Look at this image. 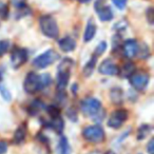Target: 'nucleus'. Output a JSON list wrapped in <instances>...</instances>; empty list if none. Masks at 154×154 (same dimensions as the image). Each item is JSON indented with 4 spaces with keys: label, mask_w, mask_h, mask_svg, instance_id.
I'll return each mask as SVG.
<instances>
[{
    "label": "nucleus",
    "mask_w": 154,
    "mask_h": 154,
    "mask_svg": "<svg viewBox=\"0 0 154 154\" xmlns=\"http://www.w3.org/2000/svg\"><path fill=\"white\" fill-rule=\"evenodd\" d=\"M82 111L85 115L91 117L96 122H100L106 115L101 103L94 97H87L82 101Z\"/></svg>",
    "instance_id": "obj_1"
},
{
    "label": "nucleus",
    "mask_w": 154,
    "mask_h": 154,
    "mask_svg": "<svg viewBox=\"0 0 154 154\" xmlns=\"http://www.w3.org/2000/svg\"><path fill=\"white\" fill-rule=\"evenodd\" d=\"M73 66V60L70 58H64L60 62L58 66V73H57V91L59 94H63L64 90L66 89V86L69 84L70 79L71 69Z\"/></svg>",
    "instance_id": "obj_2"
},
{
    "label": "nucleus",
    "mask_w": 154,
    "mask_h": 154,
    "mask_svg": "<svg viewBox=\"0 0 154 154\" xmlns=\"http://www.w3.org/2000/svg\"><path fill=\"white\" fill-rule=\"evenodd\" d=\"M39 24H40L41 32L43 33V35L49 38L55 39L59 35V29H58L57 22L54 19L52 16L50 15H45L40 18L39 20Z\"/></svg>",
    "instance_id": "obj_3"
},
{
    "label": "nucleus",
    "mask_w": 154,
    "mask_h": 154,
    "mask_svg": "<svg viewBox=\"0 0 154 154\" xmlns=\"http://www.w3.org/2000/svg\"><path fill=\"white\" fill-rule=\"evenodd\" d=\"M58 58H59V55L57 52H55L54 50H48L47 52L35 58L33 64L37 69H45L54 63L56 60H58Z\"/></svg>",
    "instance_id": "obj_4"
},
{
    "label": "nucleus",
    "mask_w": 154,
    "mask_h": 154,
    "mask_svg": "<svg viewBox=\"0 0 154 154\" xmlns=\"http://www.w3.org/2000/svg\"><path fill=\"white\" fill-rule=\"evenodd\" d=\"M23 89L29 94H34L37 91L42 89L41 85V78L39 75H37L35 72H30L26 75V79L23 82Z\"/></svg>",
    "instance_id": "obj_5"
},
{
    "label": "nucleus",
    "mask_w": 154,
    "mask_h": 154,
    "mask_svg": "<svg viewBox=\"0 0 154 154\" xmlns=\"http://www.w3.org/2000/svg\"><path fill=\"white\" fill-rule=\"evenodd\" d=\"M82 136L90 143H101L105 139V132L99 126H89L84 129Z\"/></svg>",
    "instance_id": "obj_6"
},
{
    "label": "nucleus",
    "mask_w": 154,
    "mask_h": 154,
    "mask_svg": "<svg viewBox=\"0 0 154 154\" xmlns=\"http://www.w3.org/2000/svg\"><path fill=\"white\" fill-rule=\"evenodd\" d=\"M130 84L136 90H143L148 86L150 80V76L145 71H138L134 72L130 77Z\"/></svg>",
    "instance_id": "obj_7"
},
{
    "label": "nucleus",
    "mask_w": 154,
    "mask_h": 154,
    "mask_svg": "<svg viewBox=\"0 0 154 154\" xmlns=\"http://www.w3.org/2000/svg\"><path fill=\"white\" fill-rule=\"evenodd\" d=\"M128 118V112L126 110H116L114 113H112V115L110 116L109 120H108V126L110 128L113 129H118L122 126Z\"/></svg>",
    "instance_id": "obj_8"
},
{
    "label": "nucleus",
    "mask_w": 154,
    "mask_h": 154,
    "mask_svg": "<svg viewBox=\"0 0 154 154\" xmlns=\"http://www.w3.org/2000/svg\"><path fill=\"white\" fill-rule=\"evenodd\" d=\"M28 60V52L26 50L17 48L11 54V66L14 69H18L26 63Z\"/></svg>",
    "instance_id": "obj_9"
},
{
    "label": "nucleus",
    "mask_w": 154,
    "mask_h": 154,
    "mask_svg": "<svg viewBox=\"0 0 154 154\" xmlns=\"http://www.w3.org/2000/svg\"><path fill=\"white\" fill-rule=\"evenodd\" d=\"M99 73L103 75H118L119 73V68L114 63L113 61H111L110 59H106L101 62V64L99 66Z\"/></svg>",
    "instance_id": "obj_10"
},
{
    "label": "nucleus",
    "mask_w": 154,
    "mask_h": 154,
    "mask_svg": "<svg viewBox=\"0 0 154 154\" xmlns=\"http://www.w3.org/2000/svg\"><path fill=\"white\" fill-rule=\"evenodd\" d=\"M122 50H124V54L127 58H133L137 55L138 45L134 39H129V40L125 41Z\"/></svg>",
    "instance_id": "obj_11"
},
{
    "label": "nucleus",
    "mask_w": 154,
    "mask_h": 154,
    "mask_svg": "<svg viewBox=\"0 0 154 154\" xmlns=\"http://www.w3.org/2000/svg\"><path fill=\"white\" fill-rule=\"evenodd\" d=\"M59 48L62 50L63 52L68 53V52H72L75 50L76 48V42L73 38L71 37H63L62 39L59 40Z\"/></svg>",
    "instance_id": "obj_12"
},
{
    "label": "nucleus",
    "mask_w": 154,
    "mask_h": 154,
    "mask_svg": "<svg viewBox=\"0 0 154 154\" xmlns=\"http://www.w3.org/2000/svg\"><path fill=\"white\" fill-rule=\"evenodd\" d=\"M96 24L95 22H93V20H89V22L87 23L86 30H85L84 34V41L85 42H89L94 38L95 34H96Z\"/></svg>",
    "instance_id": "obj_13"
},
{
    "label": "nucleus",
    "mask_w": 154,
    "mask_h": 154,
    "mask_svg": "<svg viewBox=\"0 0 154 154\" xmlns=\"http://www.w3.org/2000/svg\"><path fill=\"white\" fill-rule=\"evenodd\" d=\"M97 14L101 21H110L113 18V12L110 7L97 8Z\"/></svg>",
    "instance_id": "obj_14"
},
{
    "label": "nucleus",
    "mask_w": 154,
    "mask_h": 154,
    "mask_svg": "<svg viewBox=\"0 0 154 154\" xmlns=\"http://www.w3.org/2000/svg\"><path fill=\"white\" fill-rule=\"evenodd\" d=\"M57 154H71V147L66 136H61L57 145Z\"/></svg>",
    "instance_id": "obj_15"
},
{
    "label": "nucleus",
    "mask_w": 154,
    "mask_h": 154,
    "mask_svg": "<svg viewBox=\"0 0 154 154\" xmlns=\"http://www.w3.org/2000/svg\"><path fill=\"white\" fill-rule=\"evenodd\" d=\"M134 72H135L134 63L129 61V62H127V63H125L122 69H119V73H118V74L122 77H124V78H129Z\"/></svg>",
    "instance_id": "obj_16"
},
{
    "label": "nucleus",
    "mask_w": 154,
    "mask_h": 154,
    "mask_svg": "<svg viewBox=\"0 0 154 154\" xmlns=\"http://www.w3.org/2000/svg\"><path fill=\"white\" fill-rule=\"evenodd\" d=\"M26 129L24 126H19L17 128V130L14 133V137H13V141L16 145H19L22 141L26 139Z\"/></svg>",
    "instance_id": "obj_17"
},
{
    "label": "nucleus",
    "mask_w": 154,
    "mask_h": 154,
    "mask_svg": "<svg viewBox=\"0 0 154 154\" xmlns=\"http://www.w3.org/2000/svg\"><path fill=\"white\" fill-rule=\"evenodd\" d=\"M49 126L55 131L58 134H61L62 130H63V119H62L61 116H58V117L55 118H51V122H50Z\"/></svg>",
    "instance_id": "obj_18"
},
{
    "label": "nucleus",
    "mask_w": 154,
    "mask_h": 154,
    "mask_svg": "<svg viewBox=\"0 0 154 154\" xmlns=\"http://www.w3.org/2000/svg\"><path fill=\"white\" fill-rule=\"evenodd\" d=\"M95 66H96V56H93V57L91 58L88 62H87V64L84 68V75L86 77L91 76L92 73H93V71H94V69H95Z\"/></svg>",
    "instance_id": "obj_19"
},
{
    "label": "nucleus",
    "mask_w": 154,
    "mask_h": 154,
    "mask_svg": "<svg viewBox=\"0 0 154 154\" xmlns=\"http://www.w3.org/2000/svg\"><path fill=\"white\" fill-rule=\"evenodd\" d=\"M151 132V127L149 125H143L138 128V131H137V139L141 140V139L146 138L147 135Z\"/></svg>",
    "instance_id": "obj_20"
},
{
    "label": "nucleus",
    "mask_w": 154,
    "mask_h": 154,
    "mask_svg": "<svg viewBox=\"0 0 154 154\" xmlns=\"http://www.w3.org/2000/svg\"><path fill=\"white\" fill-rule=\"evenodd\" d=\"M111 99L114 103L118 105V103H122V91L120 89H113L111 91Z\"/></svg>",
    "instance_id": "obj_21"
},
{
    "label": "nucleus",
    "mask_w": 154,
    "mask_h": 154,
    "mask_svg": "<svg viewBox=\"0 0 154 154\" xmlns=\"http://www.w3.org/2000/svg\"><path fill=\"white\" fill-rule=\"evenodd\" d=\"M48 114H49L50 118H55L60 116V111L58 108L54 107V106H51V107L48 108Z\"/></svg>",
    "instance_id": "obj_22"
},
{
    "label": "nucleus",
    "mask_w": 154,
    "mask_h": 154,
    "mask_svg": "<svg viewBox=\"0 0 154 154\" xmlns=\"http://www.w3.org/2000/svg\"><path fill=\"white\" fill-rule=\"evenodd\" d=\"M10 48V42L8 40H0V57L8 52Z\"/></svg>",
    "instance_id": "obj_23"
},
{
    "label": "nucleus",
    "mask_w": 154,
    "mask_h": 154,
    "mask_svg": "<svg viewBox=\"0 0 154 154\" xmlns=\"http://www.w3.org/2000/svg\"><path fill=\"white\" fill-rule=\"evenodd\" d=\"M107 50V42L106 41H101L99 42V45H97V48L95 49V55L100 56L101 54H103V52Z\"/></svg>",
    "instance_id": "obj_24"
},
{
    "label": "nucleus",
    "mask_w": 154,
    "mask_h": 154,
    "mask_svg": "<svg viewBox=\"0 0 154 154\" xmlns=\"http://www.w3.org/2000/svg\"><path fill=\"white\" fill-rule=\"evenodd\" d=\"M8 15H9V9L8 5L3 2H0V17L3 19H7Z\"/></svg>",
    "instance_id": "obj_25"
},
{
    "label": "nucleus",
    "mask_w": 154,
    "mask_h": 154,
    "mask_svg": "<svg viewBox=\"0 0 154 154\" xmlns=\"http://www.w3.org/2000/svg\"><path fill=\"white\" fill-rule=\"evenodd\" d=\"M41 78V85H42V89L48 87L50 84H51V77H50L49 74H43L40 76Z\"/></svg>",
    "instance_id": "obj_26"
},
{
    "label": "nucleus",
    "mask_w": 154,
    "mask_h": 154,
    "mask_svg": "<svg viewBox=\"0 0 154 154\" xmlns=\"http://www.w3.org/2000/svg\"><path fill=\"white\" fill-rule=\"evenodd\" d=\"M42 107H43V105L40 103V101H39V100H35L34 103H33L32 107H31V111H34L32 114H37L39 112V110H40Z\"/></svg>",
    "instance_id": "obj_27"
},
{
    "label": "nucleus",
    "mask_w": 154,
    "mask_h": 154,
    "mask_svg": "<svg viewBox=\"0 0 154 154\" xmlns=\"http://www.w3.org/2000/svg\"><path fill=\"white\" fill-rule=\"evenodd\" d=\"M0 93H1V95H2V97L5 99H7V100L11 99V93L9 92V90L5 86H0Z\"/></svg>",
    "instance_id": "obj_28"
},
{
    "label": "nucleus",
    "mask_w": 154,
    "mask_h": 154,
    "mask_svg": "<svg viewBox=\"0 0 154 154\" xmlns=\"http://www.w3.org/2000/svg\"><path fill=\"white\" fill-rule=\"evenodd\" d=\"M114 3V5H115L117 9L119 10H124L125 8H126V5H127V0H112Z\"/></svg>",
    "instance_id": "obj_29"
},
{
    "label": "nucleus",
    "mask_w": 154,
    "mask_h": 154,
    "mask_svg": "<svg viewBox=\"0 0 154 154\" xmlns=\"http://www.w3.org/2000/svg\"><path fill=\"white\" fill-rule=\"evenodd\" d=\"M8 151V145L5 141L0 140V154H5Z\"/></svg>",
    "instance_id": "obj_30"
},
{
    "label": "nucleus",
    "mask_w": 154,
    "mask_h": 154,
    "mask_svg": "<svg viewBox=\"0 0 154 154\" xmlns=\"http://www.w3.org/2000/svg\"><path fill=\"white\" fill-rule=\"evenodd\" d=\"M153 147H154V139L151 138L147 146V150H148V153L149 154H154V150H153Z\"/></svg>",
    "instance_id": "obj_31"
},
{
    "label": "nucleus",
    "mask_w": 154,
    "mask_h": 154,
    "mask_svg": "<svg viewBox=\"0 0 154 154\" xmlns=\"http://www.w3.org/2000/svg\"><path fill=\"white\" fill-rule=\"evenodd\" d=\"M147 16H148V19H149V22H150V23H152V22H153V15H152V9H149V10H148Z\"/></svg>",
    "instance_id": "obj_32"
},
{
    "label": "nucleus",
    "mask_w": 154,
    "mask_h": 154,
    "mask_svg": "<svg viewBox=\"0 0 154 154\" xmlns=\"http://www.w3.org/2000/svg\"><path fill=\"white\" fill-rule=\"evenodd\" d=\"M80 3H88L89 1H91V0H78Z\"/></svg>",
    "instance_id": "obj_33"
}]
</instances>
